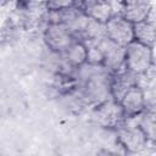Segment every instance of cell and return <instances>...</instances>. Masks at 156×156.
<instances>
[{"mask_svg":"<svg viewBox=\"0 0 156 156\" xmlns=\"http://www.w3.org/2000/svg\"><path fill=\"white\" fill-rule=\"evenodd\" d=\"M43 6L46 12L60 11L76 6V0H43Z\"/></svg>","mask_w":156,"mask_h":156,"instance_id":"cell-12","label":"cell"},{"mask_svg":"<svg viewBox=\"0 0 156 156\" xmlns=\"http://www.w3.org/2000/svg\"><path fill=\"white\" fill-rule=\"evenodd\" d=\"M126 118H133L147 108V100L144 89L139 84L132 85L118 100Z\"/></svg>","mask_w":156,"mask_h":156,"instance_id":"cell-5","label":"cell"},{"mask_svg":"<svg viewBox=\"0 0 156 156\" xmlns=\"http://www.w3.org/2000/svg\"><path fill=\"white\" fill-rule=\"evenodd\" d=\"M105 37L121 46H126L133 40V24L119 13H113L105 23Z\"/></svg>","mask_w":156,"mask_h":156,"instance_id":"cell-6","label":"cell"},{"mask_svg":"<svg viewBox=\"0 0 156 156\" xmlns=\"http://www.w3.org/2000/svg\"><path fill=\"white\" fill-rule=\"evenodd\" d=\"M116 132L117 141L127 152L130 154L143 151L150 143L146 134L136 122H133L132 118H126V121L116 129Z\"/></svg>","mask_w":156,"mask_h":156,"instance_id":"cell-2","label":"cell"},{"mask_svg":"<svg viewBox=\"0 0 156 156\" xmlns=\"http://www.w3.org/2000/svg\"><path fill=\"white\" fill-rule=\"evenodd\" d=\"M87 55H88L87 44L80 39H76L65 50V52L60 54V57L68 68L76 71L77 68L87 63Z\"/></svg>","mask_w":156,"mask_h":156,"instance_id":"cell-10","label":"cell"},{"mask_svg":"<svg viewBox=\"0 0 156 156\" xmlns=\"http://www.w3.org/2000/svg\"><path fill=\"white\" fill-rule=\"evenodd\" d=\"M118 13L134 24L146 20L154 13L152 4L150 0H124Z\"/></svg>","mask_w":156,"mask_h":156,"instance_id":"cell-8","label":"cell"},{"mask_svg":"<svg viewBox=\"0 0 156 156\" xmlns=\"http://www.w3.org/2000/svg\"><path fill=\"white\" fill-rule=\"evenodd\" d=\"M105 1L111 6V9L113 10L115 13H118V12H119L121 6H122V4L124 2V0H105Z\"/></svg>","mask_w":156,"mask_h":156,"instance_id":"cell-13","label":"cell"},{"mask_svg":"<svg viewBox=\"0 0 156 156\" xmlns=\"http://www.w3.org/2000/svg\"><path fill=\"white\" fill-rule=\"evenodd\" d=\"M93 117L99 126L107 129H117L126 121V116L119 102L112 98H108L107 100L96 105Z\"/></svg>","mask_w":156,"mask_h":156,"instance_id":"cell-4","label":"cell"},{"mask_svg":"<svg viewBox=\"0 0 156 156\" xmlns=\"http://www.w3.org/2000/svg\"><path fill=\"white\" fill-rule=\"evenodd\" d=\"M76 6L80 9L89 18L104 24L115 13L105 0H76Z\"/></svg>","mask_w":156,"mask_h":156,"instance_id":"cell-9","label":"cell"},{"mask_svg":"<svg viewBox=\"0 0 156 156\" xmlns=\"http://www.w3.org/2000/svg\"><path fill=\"white\" fill-rule=\"evenodd\" d=\"M102 51V67L108 73H115L124 68V46H121L104 37L98 41Z\"/></svg>","mask_w":156,"mask_h":156,"instance_id":"cell-7","label":"cell"},{"mask_svg":"<svg viewBox=\"0 0 156 156\" xmlns=\"http://www.w3.org/2000/svg\"><path fill=\"white\" fill-rule=\"evenodd\" d=\"M133 40L154 48L155 43V21L154 13L146 20L133 24Z\"/></svg>","mask_w":156,"mask_h":156,"instance_id":"cell-11","label":"cell"},{"mask_svg":"<svg viewBox=\"0 0 156 156\" xmlns=\"http://www.w3.org/2000/svg\"><path fill=\"white\" fill-rule=\"evenodd\" d=\"M76 39L68 27L62 23H48L43 32V40L46 48L56 55L65 52Z\"/></svg>","mask_w":156,"mask_h":156,"instance_id":"cell-3","label":"cell"},{"mask_svg":"<svg viewBox=\"0 0 156 156\" xmlns=\"http://www.w3.org/2000/svg\"><path fill=\"white\" fill-rule=\"evenodd\" d=\"M154 48L132 40L124 46V68L136 77L146 76L154 66Z\"/></svg>","mask_w":156,"mask_h":156,"instance_id":"cell-1","label":"cell"}]
</instances>
